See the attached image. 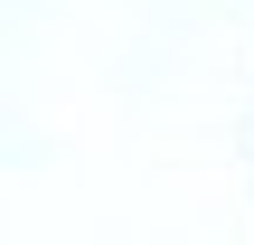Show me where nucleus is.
I'll return each instance as SVG.
<instances>
[]
</instances>
